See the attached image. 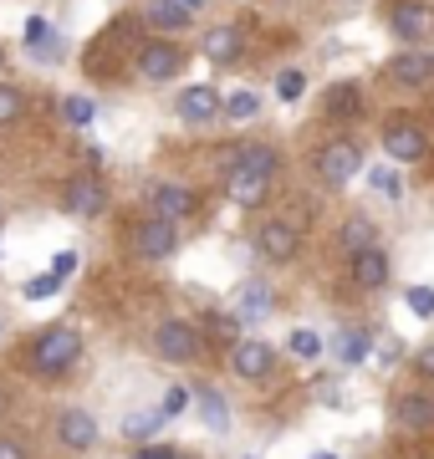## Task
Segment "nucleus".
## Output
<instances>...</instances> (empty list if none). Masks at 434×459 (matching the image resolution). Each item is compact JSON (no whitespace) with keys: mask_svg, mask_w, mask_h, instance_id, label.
<instances>
[{"mask_svg":"<svg viewBox=\"0 0 434 459\" xmlns=\"http://www.w3.org/2000/svg\"><path fill=\"white\" fill-rule=\"evenodd\" d=\"M77 358H82V337H77L72 327H47L31 342V368L41 377H62Z\"/></svg>","mask_w":434,"mask_h":459,"instance_id":"f257e3e1","label":"nucleus"},{"mask_svg":"<svg viewBox=\"0 0 434 459\" xmlns=\"http://www.w3.org/2000/svg\"><path fill=\"white\" fill-rule=\"evenodd\" d=\"M384 153L394 164H419V159H430V133L419 128L414 117H388L384 123Z\"/></svg>","mask_w":434,"mask_h":459,"instance_id":"f03ea898","label":"nucleus"},{"mask_svg":"<svg viewBox=\"0 0 434 459\" xmlns=\"http://www.w3.org/2000/svg\"><path fill=\"white\" fill-rule=\"evenodd\" d=\"M174 246H179V225L164 220V214H149V220L134 230V250L143 261H164V255H174Z\"/></svg>","mask_w":434,"mask_h":459,"instance_id":"7ed1b4c3","label":"nucleus"},{"mask_svg":"<svg viewBox=\"0 0 434 459\" xmlns=\"http://www.w3.org/2000/svg\"><path fill=\"white\" fill-rule=\"evenodd\" d=\"M153 347H159V358L164 362H200V332L189 327V322H164V327L153 332Z\"/></svg>","mask_w":434,"mask_h":459,"instance_id":"20e7f679","label":"nucleus"},{"mask_svg":"<svg viewBox=\"0 0 434 459\" xmlns=\"http://www.w3.org/2000/svg\"><path fill=\"white\" fill-rule=\"evenodd\" d=\"M358 169H363V148L348 143V138H337V143H327V148L317 153V174H322L327 184H348Z\"/></svg>","mask_w":434,"mask_h":459,"instance_id":"39448f33","label":"nucleus"},{"mask_svg":"<svg viewBox=\"0 0 434 459\" xmlns=\"http://www.w3.org/2000/svg\"><path fill=\"white\" fill-rule=\"evenodd\" d=\"M388 31L414 47V41H424V36L434 31V11L424 5V0H399V5H394V16H388Z\"/></svg>","mask_w":434,"mask_h":459,"instance_id":"423d86ee","label":"nucleus"},{"mask_svg":"<svg viewBox=\"0 0 434 459\" xmlns=\"http://www.w3.org/2000/svg\"><path fill=\"white\" fill-rule=\"evenodd\" d=\"M179 66H184V51L174 41H149V47L138 51V77H149V82L179 77Z\"/></svg>","mask_w":434,"mask_h":459,"instance_id":"0eeeda50","label":"nucleus"},{"mask_svg":"<svg viewBox=\"0 0 434 459\" xmlns=\"http://www.w3.org/2000/svg\"><path fill=\"white\" fill-rule=\"evenodd\" d=\"M225 195H230V204H240V210H261L266 195H271V174L230 169V174H225Z\"/></svg>","mask_w":434,"mask_h":459,"instance_id":"6e6552de","label":"nucleus"},{"mask_svg":"<svg viewBox=\"0 0 434 459\" xmlns=\"http://www.w3.org/2000/svg\"><path fill=\"white\" fill-rule=\"evenodd\" d=\"M297 230L286 225V220H266V225L256 230V250L266 255V261H276V265H286L291 255H297Z\"/></svg>","mask_w":434,"mask_h":459,"instance_id":"1a4fd4ad","label":"nucleus"},{"mask_svg":"<svg viewBox=\"0 0 434 459\" xmlns=\"http://www.w3.org/2000/svg\"><path fill=\"white\" fill-rule=\"evenodd\" d=\"M102 204H108V189H102V179L87 169V174H77V179L67 184V210L82 214V220H92V214H102Z\"/></svg>","mask_w":434,"mask_h":459,"instance_id":"9d476101","label":"nucleus"},{"mask_svg":"<svg viewBox=\"0 0 434 459\" xmlns=\"http://www.w3.org/2000/svg\"><path fill=\"white\" fill-rule=\"evenodd\" d=\"M149 214H164V220H189L195 214V195L184 189V184H153L149 189Z\"/></svg>","mask_w":434,"mask_h":459,"instance_id":"9b49d317","label":"nucleus"},{"mask_svg":"<svg viewBox=\"0 0 434 459\" xmlns=\"http://www.w3.org/2000/svg\"><path fill=\"white\" fill-rule=\"evenodd\" d=\"M174 113H179L184 123H210V117H220V92H215L210 82L184 87L179 102H174Z\"/></svg>","mask_w":434,"mask_h":459,"instance_id":"f8f14e48","label":"nucleus"},{"mask_svg":"<svg viewBox=\"0 0 434 459\" xmlns=\"http://www.w3.org/2000/svg\"><path fill=\"white\" fill-rule=\"evenodd\" d=\"M230 368H235V377H266L271 368H276V352H271L266 342H235Z\"/></svg>","mask_w":434,"mask_h":459,"instance_id":"ddd939ff","label":"nucleus"},{"mask_svg":"<svg viewBox=\"0 0 434 459\" xmlns=\"http://www.w3.org/2000/svg\"><path fill=\"white\" fill-rule=\"evenodd\" d=\"M388 77H394L399 87H424L434 77V56L430 51H404V56L388 62Z\"/></svg>","mask_w":434,"mask_h":459,"instance_id":"4468645a","label":"nucleus"},{"mask_svg":"<svg viewBox=\"0 0 434 459\" xmlns=\"http://www.w3.org/2000/svg\"><path fill=\"white\" fill-rule=\"evenodd\" d=\"M56 434H62L67 449H92V444H98V419L82 413V409H67L62 419H56Z\"/></svg>","mask_w":434,"mask_h":459,"instance_id":"2eb2a0df","label":"nucleus"},{"mask_svg":"<svg viewBox=\"0 0 434 459\" xmlns=\"http://www.w3.org/2000/svg\"><path fill=\"white\" fill-rule=\"evenodd\" d=\"M394 424H399V429H414V434L434 429V398H430V394H404L399 403H394Z\"/></svg>","mask_w":434,"mask_h":459,"instance_id":"dca6fc26","label":"nucleus"},{"mask_svg":"<svg viewBox=\"0 0 434 459\" xmlns=\"http://www.w3.org/2000/svg\"><path fill=\"white\" fill-rule=\"evenodd\" d=\"M352 281H358L363 291H378V286L388 281V255L378 246L358 250V255H352Z\"/></svg>","mask_w":434,"mask_h":459,"instance_id":"f3484780","label":"nucleus"},{"mask_svg":"<svg viewBox=\"0 0 434 459\" xmlns=\"http://www.w3.org/2000/svg\"><path fill=\"white\" fill-rule=\"evenodd\" d=\"M26 51H31L36 62H56V56H62V36H56V26L41 21V16H31L26 21Z\"/></svg>","mask_w":434,"mask_h":459,"instance_id":"a211bd4d","label":"nucleus"},{"mask_svg":"<svg viewBox=\"0 0 434 459\" xmlns=\"http://www.w3.org/2000/svg\"><path fill=\"white\" fill-rule=\"evenodd\" d=\"M246 51V31L240 26H215V31H204V56L210 62H235Z\"/></svg>","mask_w":434,"mask_h":459,"instance_id":"6ab92c4d","label":"nucleus"},{"mask_svg":"<svg viewBox=\"0 0 434 459\" xmlns=\"http://www.w3.org/2000/svg\"><path fill=\"white\" fill-rule=\"evenodd\" d=\"M322 108L333 117H358L363 113V87L358 82H333L327 92H322Z\"/></svg>","mask_w":434,"mask_h":459,"instance_id":"aec40b11","label":"nucleus"},{"mask_svg":"<svg viewBox=\"0 0 434 459\" xmlns=\"http://www.w3.org/2000/svg\"><path fill=\"white\" fill-rule=\"evenodd\" d=\"M337 246L348 250V255H358V250H368V246H378V225H373V220H363V214H352L348 225L337 230Z\"/></svg>","mask_w":434,"mask_h":459,"instance_id":"412c9836","label":"nucleus"},{"mask_svg":"<svg viewBox=\"0 0 434 459\" xmlns=\"http://www.w3.org/2000/svg\"><path fill=\"white\" fill-rule=\"evenodd\" d=\"M235 159H230V169H251V174H276V148L271 143H251V148H230Z\"/></svg>","mask_w":434,"mask_h":459,"instance_id":"4be33fe9","label":"nucleus"},{"mask_svg":"<svg viewBox=\"0 0 434 459\" xmlns=\"http://www.w3.org/2000/svg\"><path fill=\"white\" fill-rule=\"evenodd\" d=\"M149 26H159V31H179V26H189V5H179V0H153L149 5Z\"/></svg>","mask_w":434,"mask_h":459,"instance_id":"5701e85b","label":"nucleus"},{"mask_svg":"<svg viewBox=\"0 0 434 459\" xmlns=\"http://www.w3.org/2000/svg\"><path fill=\"white\" fill-rule=\"evenodd\" d=\"M333 352L348 362V368H358V362H368L373 342H368V332H337V337H333Z\"/></svg>","mask_w":434,"mask_h":459,"instance_id":"b1692460","label":"nucleus"},{"mask_svg":"<svg viewBox=\"0 0 434 459\" xmlns=\"http://www.w3.org/2000/svg\"><path fill=\"white\" fill-rule=\"evenodd\" d=\"M200 413H204V424H210V434H225L230 429V409H225V398L215 394V388H200Z\"/></svg>","mask_w":434,"mask_h":459,"instance_id":"393cba45","label":"nucleus"},{"mask_svg":"<svg viewBox=\"0 0 434 459\" xmlns=\"http://www.w3.org/2000/svg\"><path fill=\"white\" fill-rule=\"evenodd\" d=\"M256 113H261V92H230L220 102V117H230V123H251Z\"/></svg>","mask_w":434,"mask_h":459,"instance_id":"a878e982","label":"nucleus"},{"mask_svg":"<svg viewBox=\"0 0 434 459\" xmlns=\"http://www.w3.org/2000/svg\"><path fill=\"white\" fill-rule=\"evenodd\" d=\"M261 316H271L266 286H246V291H240V322H261Z\"/></svg>","mask_w":434,"mask_h":459,"instance_id":"bb28decb","label":"nucleus"},{"mask_svg":"<svg viewBox=\"0 0 434 459\" xmlns=\"http://www.w3.org/2000/svg\"><path fill=\"white\" fill-rule=\"evenodd\" d=\"M62 117H67L72 128H87V123L98 117V102H92V98H67V102H62Z\"/></svg>","mask_w":434,"mask_h":459,"instance_id":"cd10ccee","label":"nucleus"},{"mask_svg":"<svg viewBox=\"0 0 434 459\" xmlns=\"http://www.w3.org/2000/svg\"><path fill=\"white\" fill-rule=\"evenodd\" d=\"M62 281H67V276H56V271H47V276L26 281V286H21V296H26V301H41V296H56V291H62Z\"/></svg>","mask_w":434,"mask_h":459,"instance_id":"c85d7f7f","label":"nucleus"},{"mask_svg":"<svg viewBox=\"0 0 434 459\" xmlns=\"http://www.w3.org/2000/svg\"><path fill=\"white\" fill-rule=\"evenodd\" d=\"M21 113H26V98H21L11 82H0V128H5V123H16Z\"/></svg>","mask_w":434,"mask_h":459,"instance_id":"c756f323","label":"nucleus"},{"mask_svg":"<svg viewBox=\"0 0 434 459\" xmlns=\"http://www.w3.org/2000/svg\"><path fill=\"white\" fill-rule=\"evenodd\" d=\"M153 429H164V413H159V409H153V413H134V419L123 424V434H128V439H149Z\"/></svg>","mask_w":434,"mask_h":459,"instance_id":"7c9ffc66","label":"nucleus"},{"mask_svg":"<svg viewBox=\"0 0 434 459\" xmlns=\"http://www.w3.org/2000/svg\"><path fill=\"white\" fill-rule=\"evenodd\" d=\"M301 92H307V77H301L297 66H286L282 77H276V98H282V102H297Z\"/></svg>","mask_w":434,"mask_h":459,"instance_id":"2f4dec72","label":"nucleus"},{"mask_svg":"<svg viewBox=\"0 0 434 459\" xmlns=\"http://www.w3.org/2000/svg\"><path fill=\"white\" fill-rule=\"evenodd\" d=\"M368 184H373V189H378L384 199H399V195H404V189H399V174H394V169H368Z\"/></svg>","mask_w":434,"mask_h":459,"instance_id":"473e14b6","label":"nucleus"},{"mask_svg":"<svg viewBox=\"0 0 434 459\" xmlns=\"http://www.w3.org/2000/svg\"><path fill=\"white\" fill-rule=\"evenodd\" d=\"M286 347H291L297 358H317V352H322V337H317V332H291V337H286Z\"/></svg>","mask_w":434,"mask_h":459,"instance_id":"72a5a7b5","label":"nucleus"},{"mask_svg":"<svg viewBox=\"0 0 434 459\" xmlns=\"http://www.w3.org/2000/svg\"><path fill=\"white\" fill-rule=\"evenodd\" d=\"M404 301H409V312H414V316H434V291H430V286H409Z\"/></svg>","mask_w":434,"mask_h":459,"instance_id":"f704fd0d","label":"nucleus"},{"mask_svg":"<svg viewBox=\"0 0 434 459\" xmlns=\"http://www.w3.org/2000/svg\"><path fill=\"white\" fill-rule=\"evenodd\" d=\"M184 409H189V388H169V394H164V403H159V413H164V424H169V419H179Z\"/></svg>","mask_w":434,"mask_h":459,"instance_id":"c9c22d12","label":"nucleus"},{"mask_svg":"<svg viewBox=\"0 0 434 459\" xmlns=\"http://www.w3.org/2000/svg\"><path fill=\"white\" fill-rule=\"evenodd\" d=\"M210 332H215V337H225V342H230L235 332H240V316H225V312H210Z\"/></svg>","mask_w":434,"mask_h":459,"instance_id":"e433bc0d","label":"nucleus"},{"mask_svg":"<svg viewBox=\"0 0 434 459\" xmlns=\"http://www.w3.org/2000/svg\"><path fill=\"white\" fill-rule=\"evenodd\" d=\"M51 271H56V276H72V271H77V250H62V255L51 261Z\"/></svg>","mask_w":434,"mask_h":459,"instance_id":"4c0bfd02","label":"nucleus"},{"mask_svg":"<svg viewBox=\"0 0 434 459\" xmlns=\"http://www.w3.org/2000/svg\"><path fill=\"white\" fill-rule=\"evenodd\" d=\"M414 368H419V373H424V377H434V342H424V347H419Z\"/></svg>","mask_w":434,"mask_h":459,"instance_id":"58836bf2","label":"nucleus"},{"mask_svg":"<svg viewBox=\"0 0 434 459\" xmlns=\"http://www.w3.org/2000/svg\"><path fill=\"white\" fill-rule=\"evenodd\" d=\"M0 459H26V449L16 439H0Z\"/></svg>","mask_w":434,"mask_h":459,"instance_id":"ea45409f","label":"nucleus"},{"mask_svg":"<svg viewBox=\"0 0 434 459\" xmlns=\"http://www.w3.org/2000/svg\"><path fill=\"white\" fill-rule=\"evenodd\" d=\"M307 459H337V455H327V449H312V455H307Z\"/></svg>","mask_w":434,"mask_h":459,"instance_id":"a19ab883","label":"nucleus"},{"mask_svg":"<svg viewBox=\"0 0 434 459\" xmlns=\"http://www.w3.org/2000/svg\"><path fill=\"white\" fill-rule=\"evenodd\" d=\"M179 5H189V11H200V5H204V0H179Z\"/></svg>","mask_w":434,"mask_h":459,"instance_id":"79ce46f5","label":"nucleus"},{"mask_svg":"<svg viewBox=\"0 0 434 459\" xmlns=\"http://www.w3.org/2000/svg\"><path fill=\"white\" fill-rule=\"evenodd\" d=\"M0 72H5V47H0Z\"/></svg>","mask_w":434,"mask_h":459,"instance_id":"37998d69","label":"nucleus"},{"mask_svg":"<svg viewBox=\"0 0 434 459\" xmlns=\"http://www.w3.org/2000/svg\"><path fill=\"white\" fill-rule=\"evenodd\" d=\"M0 332H5V322H0Z\"/></svg>","mask_w":434,"mask_h":459,"instance_id":"c03bdc74","label":"nucleus"},{"mask_svg":"<svg viewBox=\"0 0 434 459\" xmlns=\"http://www.w3.org/2000/svg\"><path fill=\"white\" fill-rule=\"evenodd\" d=\"M159 459H169V455H159Z\"/></svg>","mask_w":434,"mask_h":459,"instance_id":"a18cd8bd","label":"nucleus"},{"mask_svg":"<svg viewBox=\"0 0 434 459\" xmlns=\"http://www.w3.org/2000/svg\"><path fill=\"white\" fill-rule=\"evenodd\" d=\"M430 153H434V148H430Z\"/></svg>","mask_w":434,"mask_h":459,"instance_id":"49530a36","label":"nucleus"}]
</instances>
